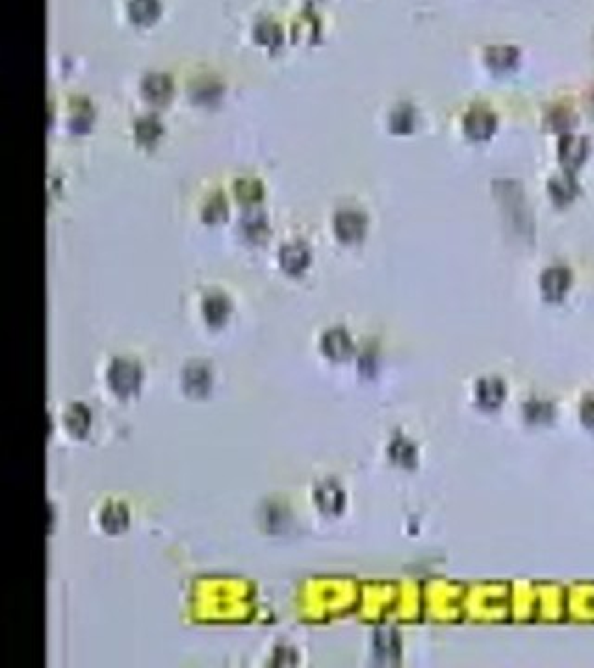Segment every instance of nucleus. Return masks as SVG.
<instances>
[{"mask_svg": "<svg viewBox=\"0 0 594 668\" xmlns=\"http://www.w3.org/2000/svg\"><path fill=\"white\" fill-rule=\"evenodd\" d=\"M496 126H498L496 115L487 108H474L464 115L463 130L466 138H470L472 141H485V139L492 138Z\"/></svg>", "mask_w": 594, "mask_h": 668, "instance_id": "obj_1", "label": "nucleus"}, {"mask_svg": "<svg viewBox=\"0 0 594 668\" xmlns=\"http://www.w3.org/2000/svg\"><path fill=\"white\" fill-rule=\"evenodd\" d=\"M587 152V141L583 138H578L574 134H563V138L559 141V149H557L559 160L563 163V168L569 171L580 168L585 162Z\"/></svg>", "mask_w": 594, "mask_h": 668, "instance_id": "obj_2", "label": "nucleus"}, {"mask_svg": "<svg viewBox=\"0 0 594 668\" xmlns=\"http://www.w3.org/2000/svg\"><path fill=\"white\" fill-rule=\"evenodd\" d=\"M336 232L342 240H358L366 229V219L358 212H342L336 218Z\"/></svg>", "mask_w": 594, "mask_h": 668, "instance_id": "obj_3", "label": "nucleus"}, {"mask_svg": "<svg viewBox=\"0 0 594 668\" xmlns=\"http://www.w3.org/2000/svg\"><path fill=\"white\" fill-rule=\"evenodd\" d=\"M485 62L494 73H505L516 65L518 52L513 47H490L485 52Z\"/></svg>", "mask_w": 594, "mask_h": 668, "instance_id": "obj_4", "label": "nucleus"}, {"mask_svg": "<svg viewBox=\"0 0 594 668\" xmlns=\"http://www.w3.org/2000/svg\"><path fill=\"white\" fill-rule=\"evenodd\" d=\"M144 97L149 102H155V104H163L168 102L171 93H173V88H171V82L165 78V76H149L145 78L144 82Z\"/></svg>", "mask_w": 594, "mask_h": 668, "instance_id": "obj_5", "label": "nucleus"}, {"mask_svg": "<svg viewBox=\"0 0 594 668\" xmlns=\"http://www.w3.org/2000/svg\"><path fill=\"white\" fill-rule=\"evenodd\" d=\"M548 189H550L553 200L559 203V205H564V203H569V200L574 199L575 192H578V187H575V182L572 176H559V178H553V181L550 182Z\"/></svg>", "mask_w": 594, "mask_h": 668, "instance_id": "obj_6", "label": "nucleus"}, {"mask_svg": "<svg viewBox=\"0 0 594 668\" xmlns=\"http://www.w3.org/2000/svg\"><path fill=\"white\" fill-rule=\"evenodd\" d=\"M158 8L155 4V0H134L130 4L132 19L138 23H149L155 15H157Z\"/></svg>", "mask_w": 594, "mask_h": 668, "instance_id": "obj_7", "label": "nucleus"}, {"mask_svg": "<svg viewBox=\"0 0 594 668\" xmlns=\"http://www.w3.org/2000/svg\"><path fill=\"white\" fill-rule=\"evenodd\" d=\"M414 125V113L411 108H400L392 113V130L400 132V134H405V132L413 130Z\"/></svg>", "mask_w": 594, "mask_h": 668, "instance_id": "obj_8", "label": "nucleus"}, {"mask_svg": "<svg viewBox=\"0 0 594 668\" xmlns=\"http://www.w3.org/2000/svg\"><path fill=\"white\" fill-rule=\"evenodd\" d=\"M567 273L557 269V271H550L545 279V290L548 292V295H561L563 290L567 288Z\"/></svg>", "mask_w": 594, "mask_h": 668, "instance_id": "obj_9", "label": "nucleus"}, {"mask_svg": "<svg viewBox=\"0 0 594 668\" xmlns=\"http://www.w3.org/2000/svg\"><path fill=\"white\" fill-rule=\"evenodd\" d=\"M136 134H138L139 141L150 143L152 139H157L160 136V125L157 121H152V117H145L144 121H139L136 125Z\"/></svg>", "mask_w": 594, "mask_h": 668, "instance_id": "obj_10", "label": "nucleus"}, {"mask_svg": "<svg viewBox=\"0 0 594 668\" xmlns=\"http://www.w3.org/2000/svg\"><path fill=\"white\" fill-rule=\"evenodd\" d=\"M307 260V251L299 247V245H290L288 249H284V255H282V262L286 264L288 268H297V266H303Z\"/></svg>", "mask_w": 594, "mask_h": 668, "instance_id": "obj_11", "label": "nucleus"}, {"mask_svg": "<svg viewBox=\"0 0 594 668\" xmlns=\"http://www.w3.org/2000/svg\"><path fill=\"white\" fill-rule=\"evenodd\" d=\"M236 197L242 200H247V203H253V200L260 197V187L255 189L253 187V181L240 182L236 186Z\"/></svg>", "mask_w": 594, "mask_h": 668, "instance_id": "obj_12", "label": "nucleus"}, {"mask_svg": "<svg viewBox=\"0 0 594 668\" xmlns=\"http://www.w3.org/2000/svg\"><path fill=\"white\" fill-rule=\"evenodd\" d=\"M550 121L553 123V130H563V125H561L563 121L569 126L572 125V121H570V113L564 112V110H557V112L551 115Z\"/></svg>", "mask_w": 594, "mask_h": 668, "instance_id": "obj_13", "label": "nucleus"}]
</instances>
